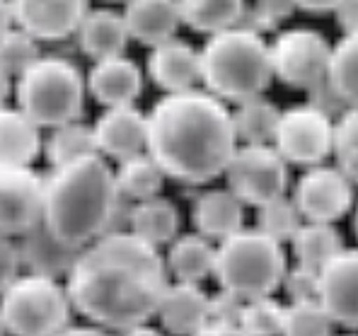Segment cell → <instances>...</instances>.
I'll return each instance as SVG.
<instances>
[{
    "label": "cell",
    "mask_w": 358,
    "mask_h": 336,
    "mask_svg": "<svg viewBox=\"0 0 358 336\" xmlns=\"http://www.w3.org/2000/svg\"><path fill=\"white\" fill-rule=\"evenodd\" d=\"M167 283L160 249L129 230H109L80 249L66 274L73 312L94 327L119 334L155 317Z\"/></svg>",
    "instance_id": "1"
},
{
    "label": "cell",
    "mask_w": 358,
    "mask_h": 336,
    "mask_svg": "<svg viewBox=\"0 0 358 336\" xmlns=\"http://www.w3.org/2000/svg\"><path fill=\"white\" fill-rule=\"evenodd\" d=\"M238 150L233 112L203 90L165 94L148 114V153L162 175L182 184L220 177Z\"/></svg>",
    "instance_id": "2"
},
{
    "label": "cell",
    "mask_w": 358,
    "mask_h": 336,
    "mask_svg": "<svg viewBox=\"0 0 358 336\" xmlns=\"http://www.w3.org/2000/svg\"><path fill=\"white\" fill-rule=\"evenodd\" d=\"M119 196L114 167L90 155L71 165L54 167L44 180L41 228L61 247L80 251L109 233Z\"/></svg>",
    "instance_id": "3"
},
{
    "label": "cell",
    "mask_w": 358,
    "mask_h": 336,
    "mask_svg": "<svg viewBox=\"0 0 358 336\" xmlns=\"http://www.w3.org/2000/svg\"><path fill=\"white\" fill-rule=\"evenodd\" d=\"M201 82L220 102H245L271 85V56L264 36L240 24L210 34L201 51Z\"/></svg>",
    "instance_id": "4"
},
{
    "label": "cell",
    "mask_w": 358,
    "mask_h": 336,
    "mask_svg": "<svg viewBox=\"0 0 358 336\" xmlns=\"http://www.w3.org/2000/svg\"><path fill=\"white\" fill-rule=\"evenodd\" d=\"M286 269L283 244L257 228H242L215 247L213 276L218 278L220 291L240 300L273 295L281 288Z\"/></svg>",
    "instance_id": "5"
},
{
    "label": "cell",
    "mask_w": 358,
    "mask_h": 336,
    "mask_svg": "<svg viewBox=\"0 0 358 336\" xmlns=\"http://www.w3.org/2000/svg\"><path fill=\"white\" fill-rule=\"evenodd\" d=\"M85 90L80 68L61 56H39L15 78L17 109L34 126L49 131L80 119Z\"/></svg>",
    "instance_id": "6"
},
{
    "label": "cell",
    "mask_w": 358,
    "mask_h": 336,
    "mask_svg": "<svg viewBox=\"0 0 358 336\" xmlns=\"http://www.w3.org/2000/svg\"><path fill=\"white\" fill-rule=\"evenodd\" d=\"M73 305L66 283L46 274H20L0 293L8 336H56L71 327Z\"/></svg>",
    "instance_id": "7"
},
{
    "label": "cell",
    "mask_w": 358,
    "mask_h": 336,
    "mask_svg": "<svg viewBox=\"0 0 358 336\" xmlns=\"http://www.w3.org/2000/svg\"><path fill=\"white\" fill-rule=\"evenodd\" d=\"M223 175L228 189L245 206L259 208L288 189V162L273 145H238Z\"/></svg>",
    "instance_id": "8"
},
{
    "label": "cell",
    "mask_w": 358,
    "mask_h": 336,
    "mask_svg": "<svg viewBox=\"0 0 358 336\" xmlns=\"http://www.w3.org/2000/svg\"><path fill=\"white\" fill-rule=\"evenodd\" d=\"M273 78L288 87L308 90L327 78L331 46L320 31L308 27L286 29L268 44Z\"/></svg>",
    "instance_id": "9"
},
{
    "label": "cell",
    "mask_w": 358,
    "mask_h": 336,
    "mask_svg": "<svg viewBox=\"0 0 358 336\" xmlns=\"http://www.w3.org/2000/svg\"><path fill=\"white\" fill-rule=\"evenodd\" d=\"M334 122L310 104H296L278 117L273 133V150L291 165L315 167L322 165L331 153Z\"/></svg>",
    "instance_id": "10"
},
{
    "label": "cell",
    "mask_w": 358,
    "mask_h": 336,
    "mask_svg": "<svg viewBox=\"0 0 358 336\" xmlns=\"http://www.w3.org/2000/svg\"><path fill=\"white\" fill-rule=\"evenodd\" d=\"M293 203L308 223H334L354 203V184L339 167L315 165L298 180Z\"/></svg>",
    "instance_id": "11"
},
{
    "label": "cell",
    "mask_w": 358,
    "mask_h": 336,
    "mask_svg": "<svg viewBox=\"0 0 358 336\" xmlns=\"http://www.w3.org/2000/svg\"><path fill=\"white\" fill-rule=\"evenodd\" d=\"M44 177L31 167H0V235L22 238L41 223Z\"/></svg>",
    "instance_id": "12"
},
{
    "label": "cell",
    "mask_w": 358,
    "mask_h": 336,
    "mask_svg": "<svg viewBox=\"0 0 358 336\" xmlns=\"http://www.w3.org/2000/svg\"><path fill=\"white\" fill-rule=\"evenodd\" d=\"M92 133L99 157L114 162L129 160L148 148V114L141 112L136 104L109 107L94 122Z\"/></svg>",
    "instance_id": "13"
},
{
    "label": "cell",
    "mask_w": 358,
    "mask_h": 336,
    "mask_svg": "<svg viewBox=\"0 0 358 336\" xmlns=\"http://www.w3.org/2000/svg\"><path fill=\"white\" fill-rule=\"evenodd\" d=\"M15 22L36 41H61L76 34L90 0H10Z\"/></svg>",
    "instance_id": "14"
},
{
    "label": "cell",
    "mask_w": 358,
    "mask_h": 336,
    "mask_svg": "<svg viewBox=\"0 0 358 336\" xmlns=\"http://www.w3.org/2000/svg\"><path fill=\"white\" fill-rule=\"evenodd\" d=\"M317 300L334 324L358 329V249H341L320 271Z\"/></svg>",
    "instance_id": "15"
},
{
    "label": "cell",
    "mask_w": 358,
    "mask_h": 336,
    "mask_svg": "<svg viewBox=\"0 0 358 336\" xmlns=\"http://www.w3.org/2000/svg\"><path fill=\"white\" fill-rule=\"evenodd\" d=\"M208 293L199 283H167L155 317L170 336H194L208 324Z\"/></svg>",
    "instance_id": "16"
},
{
    "label": "cell",
    "mask_w": 358,
    "mask_h": 336,
    "mask_svg": "<svg viewBox=\"0 0 358 336\" xmlns=\"http://www.w3.org/2000/svg\"><path fill=\"white\" fill-rule=\"evenodd\" d=\"M148 75L167 94L196 90L201 82V61L199 51L189 41L167 39L152 46L148 54Z\"/></svg>",
    "instance_id": "17"
},
{
    "label": "cell",
    "mask_w": 358,
    "mask_h": 336,
    "mask_svg": "<svg viewBox=\"0 0 358 336\" xmlns=\"http://www.w3.org/2000/svg\"><path fill=\"white\" fill-rule=\"evenodd\" d=\"M85 87L104 109L129 107V104H136V99L143 92V73L126 56L94 61Z\"/></svg>",
    "instance_id": "18"
},
{
    "label": "cell",
    "mask_w": 358,
    "mask_h": 336,
    "mask_svg": "<svg viewBox=\"0 0 358 336\" xmlns=\"http://www.w3.org/2000/svg\"><path fill=\"white\" fill-rule=\"evenodd\" d=\"M121 17L131 39L150 49L167 39H175L182 24L177 0H126Z\"/></svg>",
    "instance_id": "19"
},
{
    "label": "cell",
    "mask_w": 358,
    "mask_h": 336,
    "mask_svg": "<svg viewBox=\"0 0 358 336\" xmlns=\"http://www.w3.org/2000/svg\"><path fill=\"white\" fill-rule=\"evenodd\" d=\"M192 220L201 238L223 242L245 228V203L230 189H208L194 201Z\"/></svg>",
    "instance_id": "20"
},
{
    "label": "cell",
    "mask_w": 358,
    "mask_h": 336,
    "mask_svg": "<svg viewBox=\"0 0 358 336\" xmlns=\"http://www.w3.org/2000/svg\"><path fill=\"white\" fill-rule=\"evenodd\" d=\"M76 36H78V46L83 49V54L90 56L92 61L124 56L126 44L131 41L121 13L109 10V8L87 10L83 22L78 24Z\"/></svg>",
    "instance_id": "21"
},
{
    "label": "cell",
    "mask_w": 358,
    "mask_h": 336,
    "mask_svg": "<svg viewBox=\"0 0 358 336\" xmlns=\"http://www.w3.org/2000/svg\"><path fill=\"white\" fill-rule=\"evenodd\" d=\"M44 150L41 129L17 107H0V167H31Z\"/></svg>",
    "instance_id": "22"
},
{
    "label": "cell",
    "mask_w": 358,
    "mask_h": 336,
    "mask_svg": "<svg viewBox=\"0 0 358 336\" xmlns=\"http://www.w3.org/2000/svg\"><path fill=\"white\" fill-rule=\"evenodd\" d=\"M179 208L165 196H150L136 201L129 211V233L150 247H167L179 235Z\"/></svg>",
    "instance_id": "23"
},
{
    "label": "cell",
    "mask_w": 358,
    "mask_h": 336,
    "mask_svg": "<svg viewBox=\"0 0 358 336\" xmlns=\"http://www.w3.org/2000/svg\"><path fill=\"white\" fill-rule=\"evenodd\" d=\"M165 271L179 283H201L213 276L215 266V244L201 238L199 233L177 235L167 244V254L162 256Z\"/></svg>",
    "instance_id": "24"
},
{
    "label": "cell",
    "mask_w": 358,
    "mask_h": 336,
    "mask_svg": "<svg viewBox=\"0 0 358 336\" xmlns=\"http://www.w3.org/2000/svg\"><path fill=\"white\" fill-rule=\"evenodd\" d=\"M291 244L293 254L298 259V266L317 271V274L344 249L341 235L334 228V223H308V220L293 235Z\"/></svg>",
    "instance_id": "25"
},
{
    "label": "cell",
    "mask_w": 358,
    "mask_h": 336,
    "mask_svg": "<svg viewBox=\"0 0 358 336\" xmlns=\"http://www.w3.org/2000/svg\"><path fill=\"white\" fill-rule=\"evenodd\" d=\"M182 22L201 34H218L240 24L245 0H177Z\"/></svg>",
    "instance_id": "26"
},
{
    "label": "cell",
    "mask_w": 358,
    "mask_h": 336,
    "mask_svg": "<svg viewBox=\"0 0 358 336\" xmlns=\"http://www.w3.org/2000/svg\"><path fill=\"white\" fill-rule=\"evenodd\" d=\"M281 109L266 97H252L238 104L233 112V126L238 143L245 145H271L273 133H276Z\"/></svg>",
    "instance_id": "27"
},
{
    "label": "cell",
    "mask_w": 358,
    "mask_h": 336,
    "mask_svg": "<svg viewBox=\"0 0 358 336\" xmlns=\"http://www.w3.org/2000/svg\"><path fill=\"white\" fill-rule=\"evenodd\" d=\"M114 180H117L119 196L136 203L143 201V198L157 196L162 189V182H165V175H162L157 162L148 153H141L129 157V160L117 162Z\"/></svg>",
    "instance_id": "28"
},
{
    "label": "cell",
    "mask_w": 358,
    "mask_h": 336,
    "mask_svg": "<svg viewBox=\"0 0 358 336\" xmlns=\"http://www.w3.org/2000/svg\"><path fill=\"white\" fill-rule=\"evenodd\" d=\"M44 155L51 162V167H63L83 160V157L99 155L97 145H94L92 126L73 122L51 129V136L44 140Z\"/></svg>",
    "instance_id": "29"
},
{
    "label": "cell",
    "mask_w": 358,
    "mask_h": 336,
    "mask_svg": "<svg viewBox=\"0 0 358 336\" xmlns=\"http://www.w3.org/2000/svg\"><path fill=\"white\" fill-rule=\"evenodd\" d=\"M327 80L341 102L356 107L358 104V34H344V39L331 46Z\"/></svg>",
    "instance_id": "30"
},
{
    "label": "cell",
    "mask_w": 358,
    "mask_h": 336,
    "mask_svg": "<svg viewBox=\"0 0 358 336\" xmlns=\"http://www.w3.org/2000/svg\"><path fill=\"white\" fill-rule=\"evenodd\" d=\"M305 220L300 218L296 203L293 198H288L286 193L273 201H266L257 208V230L264 233L266 238L276 240L278 244L291 242L293 235L298 233V228L303 225Z\"/></svg>",
    "instance_id": "31"
},
{
    "label": "cell",
    "mask_w": 358,
    "mask_h": 336,
    "mask_svg": "<svg viewBox=\"0 0 358 336\" xmlns=\"http://www.w3.org/2000/svg\"><path fill=\"white\" fill-rule=\"evenodd\" d=\"M331 327L334 322L320 300L291 302L283 307L281 336H331Z\"/></svg>",
    "instance_id": "32"
},
{
    "label": "cell",
    "mask_w": 358,
    "mask_h": 336,
    "mask_svg": "<svg viewBox=\"0 0 358 336\" xmlns=\"http://www.w3.org/2000/svg\"><path fill=\"white\" fill-rule=\"evenodd\" d=\"M331 153L351 184H358V104L346 107L339 114V122H334Z\"/></svg>",
    "instance_id": "33"
},
{
    "label": "cell",
    "mask_w": 358,
    "mask_h": 336,
    "mask_svg": "<svg viewBox=\"0 0 358 336\" xmlns=\"http://www.w3.org/2000/svg\"><path fill=\"white\" fill-rule=\"evenodd\" d=\"M283 307L286 305L273 300L271 295L245 300L240 314V329L247 336H281Z\"/></svg>",
    "instance_id": "34"
},
{
    "label": "cell",
    "mask_w": 358,
    "mask_h": 336,
    "mask_svg": "<svg viewBox=\"0 0 358 336\" xmlns=\"http://www.w3.org/2000/svg\"><path fill=\"white\" fill-rule=\"evenodd\" d=\"M41 56L39 41L24 29L15 27L0 36V68L8 75L17 78Z\"/></svg>",
    "instance_id": "35"
},
{
    "label": "cell",
    "mask_w": 358,
    "mask_h": 336,
    "mask_svg": "<svg viewBox=\"0 0 358 336\" xmlns=\"http://www.w3.org/2000/svg\"><path fill=\"white\" fill-rule=\"evenodd\" d=\"M296 3L293 0H255L252 8H245V15L240 20V27L252 29L257 34L278 27L286 17H291Z\"/></svg>",
    "instance_id": "36"
},
{
    "label": "cell",
    "mask_w": 358,
    "mask_h": 336,
    "mask_svg": "<svg viewBox=\"0 0 358 336\" xmlns=\"http://www.w3.org/2000/svg\"><path fill=\"white\" fill-rule=\"evenodd\" d=\"M281 288L286 291V295L291 298V302H308L317 300L320 295V274L317 271L303 269V266H293L286 269L281 281Z\"/></svg>",
    "instance_id": "37"
},
{
    "label": "cell",
    "mask_w": 358,
    "mask_h": 336,
    "mask_svg": "<svg viewBox=\"0 0 358 336\" xmlns=\"http://www.w3.org/2000/svg\"><path fill=\"white\" fill-rule=\"evenodd\" d=\"M245 300L220 291L218 295L208 298V324H220V327H240V314Z\"/></svg>",
    "instance_id": "38"
},
{
    "label": "cell",
    "mask_w": 358,
    "mask_h": 336,
    "mask_svg": "<svg viewBox=\"0 0 358 336\" xmlns=\"http://www.w3.org/2000/svg\"><path fill=\"white\" fill-rule=\"evenodd\" d=\"M20 244H15V240L8 235H0V293L20 276Z\"/></svg>",
    "instance_id": "39"
},
{
    "label": "cell",
    "mask_w": 358,
    "mask_h": 336,
    "mask_svg": "<svg viewBox=\"0 0 358 336\" xmlns=\"http://www.w3.org/2000/svg\"><path fill=\"white\" fill-rule=\"evenodd\" d=\"M308 104L315 109H320L322 114H327L331 119L334 114H341L344 112L346 104L341 102V97L334 92V87L329 85V80L324 78V80L315 82L313 87H308Z\"/></svg>",
    "instance_id": "40"
},
{
    "label": "cell",
    "mask_w": 358,
    "mask_h": 336,
    "mask_svg": "<svg viewBox=\"0 0 358 336\" xmlns=\"http://www.w3.org/2000/svg\"><path fill=\"white\" fill-rule=\"evenodd\" d=\"M334 13L336 22L346 34H358V0H339Z\"/></svg>",
    "instance_id": "41"
},
{
    "label": "cell",
    "mask_w": 358,
    "mask_h": 336,
    "mask_svg": "<svg viewBox=\"0 0 358 336\" xmlns=\"http://www.w3.org/2000/svg\"><path fill=\"white\" fill-rule=\"evenodd\" d=\"M293 3H296V8L305 10V13L322 15V13H331L339 5V0H293Z\"/></svg>",
    "instance_id": "42"
},
{
    "label": "cell",
    "mask_w": 358,
    "mask_h": 336,
    "mask_svg": "<svg viewBox=\"0 0 358 336\" xmlns=\"http://www.w3.org/2000/svg\"><path fill=\"white\" fill-rule=\"evenodd\" d=\"M56 336H117V334L107 332V329H102V327H94V324H87V327H66Z\"/></svg>",
    "instance_id": "43"
},
{
    "label": "cell",
    "mask_w": 358,
    "mask_h": 336,
    "mask_svg": "<svg viewBox=\"0 0 358 336\" xmlns=\"http://www.w3.org/2000/svg\"><path fill=\"white\" fill-rule=\"evenodd\" d=\"M15 27H17V22H15L13 3H10V0H0V36Z\"/></svg>",
    "instance_id": "44"
},
{
    "label": "cell",
    "mask_w": 358,
    "mask_h": 336,
    "mask_svg": "<svg viewBox=\"0 0 358 336\" xmlns=\"http://www.w3.org/2000/svg\"><path fill=\"white\" fill-rule=\"evenodd\" d=\"M194 336H247L240 327H220V324H206Z\"/></svg>",
    "instance_id": "45"
},
{
    "label": "cell",
    "mask_w": 358,
    "mask_h": 336,
    "mask_svg": "<svg viewBox=\"0 0 358 336\" xmlns=\"http://www.w3.org/2000/svg\"><path fill=\"white\" fill-rule=\"evenodd\" d=\"M121 336H165V334H162V329H155L150 322H145V324H136V327L121 332Z\"/></svg>",
    "instance_id": "46"
},
{
    "label": "cell",
    "mask_w": 358,
    "mask_h": 336,
    "mask_svg": "<svg viewBox=\"0 0 358 336\" xmlns=\"http://www.w3.org/2000/svg\"><path fill=\"white\" fill-rule=\"evenodd\" d=\"M15 92V85H13V75L0 68V107H5V102L10 99V94Z\"/></svg>",
    "instance_id": "47"
},
{
    "label": "cell",
    "mask_w": 358,
    "mask_h": 336,
    "mask_svg": "<svg viewBox=\"0 0 358 336\" xmlns=\"http://www.w3.org/2000/svg\"><path fill=\"white\" fill-rule=\"evenodd\" d=\"M0 336H8V332H5V324H3V317H0Z\"/></svg>",
    "instance_id": "48"
},
{
    "label": "cell",
    "mask_w": 358,
    "mask_h": 336,
    "mask_svg": "<svg viewBox=\"0 0 358 336\" xmlns=\"http://www.w3.org/2000/svg\"><path fill=\"white\" fill-rule=\"evenodd\" d=\"M354 228H356V235H358V211H356V223H354Z\"/></svg>",
    "instance_id": "49"
},
{
    "label": "cell",
    "mask_w": 358,
    "mask_h": 336,
    "mask_svg": "<svg viewBox=\"0 0 358 336\" xmlns=\"http://www.w3.org/2000/svg\"><path fill=\"white\" fill-rule=\"evenodd\" d=\"M109 3H117V0H109ZM124 3H126V0H124Z\"/></svg>",
    "instance_id": "50"
}]
</instances>
